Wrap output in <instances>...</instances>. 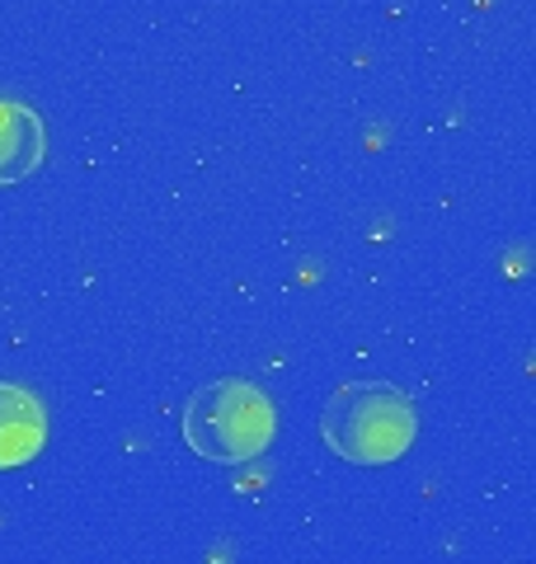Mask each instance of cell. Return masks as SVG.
Returning <instances> with one entry per match:
<instances>
[{"mask_svg":"<svg viewBox=\"0 0 536 564\" xmlns=\"http://www.w3.org/2000/svg\"><path fill=\"white\" fill-rule=\"evenodd\" d=\"M419 414L409 395L390 381H349L325 400L320 437L334 456L353 466H390L415 447Z\"/></svg>","mask_w":536,"mask_h":564,"instance_id":"1","label":"cell"},{"mask_svg":"<svg viewBox=\"0 0 536 564\" xmlns=\"http://www.w3.org/2000/svg\"><path fill=\"white\" fill-rule=\"evenodd\" d=\"M179 429H184V443L199 452L203 462L240 466V462H255V456L274 443L278 410L264 386L245 381V377H222L189 395Z\"/></svg>","mask_w":536,"mask_h":564,"instance_id":"2","label":"cell"},{"mask_svg":"<svg viewBox=\"0 0 536 564\" xmlns=\"http://www.w3.org/2000/svg\"><path fill=\"white\" fill-rule=\"evenodd\" d=\"M47 443V410L43 400L14 381H0V470L33 462Z\"/></svg>","mask_w":536,"mask_h":564,"instance_id":"3","label":"cell"},{"mask_svg":"<svg viewBox=\"0 0 536 564\" xmlns=\"http://www.w3.org/2000/svg\"><path fill=\"white\" fill-rule=\"evenodd\" d=\"M47 155V132L43 118L29 104L0 99V184H20Z\"/></svg>","mask_w":536,"mask_h":564,"instance_id":"4","label":"cell"}]
</instances>
